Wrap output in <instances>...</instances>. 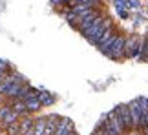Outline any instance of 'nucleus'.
Returning a JSON list of instances; mask_svg holds the SVG:
<instances>
[{
  "instance_id": "obj_1",
  "label": "nucleus",
  "mask_w": 148,
  "mask_h": 135,
  "mask_svg": "<svg viewBox=\"0 0 148 135\" xmlns=\"http://www.w3.org/2000/svg\"><path fill=\"white\" fill-rule=\"evenodd\" d=\"M110 24H112V20H108V18H104V16H101V15H99L97 18H95V22L88 27L86 31L82 33V35L88 38V42L97 44V40L101 38V35L108 29V27H110Z\"/></svg>"
},
{
  "instance_id": "obj_2",
  "label": "nucleus",
  "mask_w": 148,
  "mask_h": 135,
  "mask_svg": "<svg viewBox=\"0 0 148 135\" xmlns=\"http://www.w3.org/2000/svg\"><path fill=\"white\" fill-rule=\"evenodd\" d=\"M124 35H121V33H117L115 35V38H113V42H112V46L106 49V55L110 59H113V60H121V59H124Z\"/></svg>"
},
{
  "instance_id": "obj_3",
  "label": "nucleus",
  "mask_w": 148,
  "mask_h": 135,
  "mask_svg": "<svg viewBox=\"0 0 148 135\" xmlns=\"http://www.w3.org/2000/svg\"><path fill=\"white\" fill-rule=\"evenodd\" d=\"M139 44H141V37L139 35H130L124 38V57L126 59H134L139 55Z\"/></svg>"
},
{
  "instance_id": "obj_4",
  "label": "nucleus",
  "mask_w": 148,
  "mask_h": 135,
  "mask_svg": "<svg viewBox=\"0 0 148 135\" xmlns=\"http://www.w3.org/2000/svg\"><path fill=\"white\" fill-rule=\"evenodd\" d=\"M115 113H117L119 119H121L123 126L126 128L128 132H132V115H130V106H128V104L117 106V108H115Z\"/></svg>"
},
{
  "instance_id": "obj_5",
  "label": "nucleus",
  "mask_w": 148,
  "mask_h": 135,
  "mask_svg": "<svg viewBox=\"0 0 148 135\" xmlns=\"http://www.w3.org/2000/svg\"><path fill=\"white\" fill-rule=\"evenodd\" d=\"M115 35H117V31H115V29H112V27H108V29L101 35V38L97 40V44H95V46H97L101 51L104 53L106 49L112 46V42H113V38H115Z\"/></svg>"
},
{
  "instance_id": "obj_6",
  "label": "nucleus",
  "mask_w": 148,
  "mask_h": 135,
  "mask_svg": "<svg viewBox=\"0 0 148 135\" xmlns=\"http://www.w3.org/2000/svg\"><path fill=\"white\" fill-rule=\"evenodd\" d=\"M106 119H108V122H110V124H112V128H113V130L117 132V135H126V133H128V130H126V128L123 126L121 119H119V117H117L115 110H113V111H110V113L106 115Z\"/></svg>"
},
{
  "instance_id": "obj_7",
  "label": "nucleus",
  "mask_w": 148,
  "mask_h": 135,
  "mask_svg": "<svg viewBox=\"0 0 148 135\" xmlns=\"http://www.w3.org/2000/svg\"><path fill=\"white\" fill-rule=\"evenodd\" d=\"M18 132L20 135H33V119L24 115L22 119H18Z\"/></svg>"
},
{
  "instance_id": "obj_8",
  "label": "nucleus",
  "mask_w": 148,
  "mask_h": 135,
  "mask_svg": "<svg viewBox=\"0 0 148 135\" xmlns=\"http://www.w3.org/2000/svg\"><path fill=\"white\" fill-rule=\"evenodd\" d=\"M75 128H73V122L70 119H59V124H57V130L53 135H68L71 133Z\"/></svg>"
},
{
  "instance_id": "obj_9",
  "label": "nucleus",
  "mask_w": 148,
  "mask_h": 135,
  "mask_svg": "<svg viewBox=\"0 0 148 135\" xmlns=\"http://www.w3.org/2000/svg\"><path fill=\"white\" fill-rule=\"evenodd\" d=\"M9 106H11V110H13L18 117H24V115L29 113V111H27V108H26V102H24L22 99H13Z\"/></svg>"
},
{
  "instance_id": "obj_10",
  "label": "nucleus",
  "mask_w": 148,
  "mask_h": 135,
  "mask_svg": "<svg viewBox=\"0 0 148 135\" xmlns=\"http://www.w3.org/2000/svg\"><path fill=\"white\" fill-rule=\"evenodd\" d=\"M59 115H48L46 117V132H44V135H53L55 130H57V124H59Z\"/></svg>"
},
{
  "instance_id": "obj_11",
  "label": "nucleus",
  "mask_w": 148,
  "mask_h": 135,
  "mask_svg": "<svg viewBox=\"0 0 148 135\" xmlns=\"http://www.w3.org/2000/svg\"><path fill=\"white\" fill-rule=\"evenodd\" d=\"M44 132H46V117L33 121V135H44Z\"/></svg>"
},
{
  "instance_id": "obj_12",
  "label": "nucleus",
  "mask_w": 148,
  "mask_h": 135,
  "mask_svg": "<svg viewBox=\"0 0 148 135\" xmlns=\"http://www.w3.org/2000/svg\"><path fill=\"white\" fill-rule=\"evenodd\" d=\"M24 102H26L27 111H38V110L42 108V104H40V100H38V97H29V99H26Z\"/></svg>"
},
{
  "instance_id": "obj_13",
  "label": "nucleus",
  "mask_w": 148,
  "mask_h": 135,
  "mask_svg": "<svg viewBox=\"0 0 148 135\" xmlns=\"http://www.w3.org/2000/svg\"><path fill=\"white\" fill-rule=\"evenodd\" d=\"M37 97H38V100H40L42 106H51V104L55 102V97H53L51 93H48V91H40Z\"/></svg>"
},
{
  "instance_id": "obj_14",
  "label": "nucleus",
  "mask_w": 148,
  "mask_h": 135,
  "mask_svg": "<svg viewBox=\"0 0 148 135\" xmlns=\"http://www.w3.org/2000/svg\"><path fill=\"white\" fill-rule=\"evenodd\" d=\"M18 119H20V117H18V115H16V113H15V111H13V110H11V111H9V113H8V115H5V117H4V119H2V121H0V126H2V128H4V130H5V128H8V126L11 124V122H15V121H18Z\"/></svg>"
},
{
  "instance_id": "obj_15",
  "label": "nucleus",
  "mask_w": 148,
  "mask_h": 135,
  "mask_svg": "<svg viewBox=\"0 0 148 135\" xmlns=\"http://www.w3.org/2000/svg\"><path fill=\"white\" fill-rule=\"evenodd\" d=\"M8 75H9V64L4 62V60H0V82H2Z\"/></svg>"
},
{
  "instance_id": "obj_16",
  "label": "nucleus",
  "mask_w": 148,
  "mask_h": 135,
  "mask_svg": "<svg viewBox=\"0 0 148 135\" xmlns=\"http://www.w3.org/2000/svg\"><path fill=\"white\" fill-rule=\"evenodd\" d=\"M5 133H8V135H20V132H18V121L11 122V124L5 128Z\"/></svg>"
},
{
  "instance_id": "obj_17",
  "label": "nucleus",
  "mask_w": 148,
  "mask_h": 135,
  "mask_svg": "<svg viewBox=\"0 0 148 135\" xmlns=\"http://www.w3.org/2000/svg\"><path fill=\"white\" fill-rule=\"evenodd\" d=\"M9 111H11V106L9 104H2V106H0V121H2L4 117L9 113Z\"/></svg>"
},
{
  "instance_id": "obj_18",
  "label": "nucleus",
  "mask_w": 148,
  "mask_h": 135,
  "mask_svg": "<svg viewBox=\"0 0 148 135\" xmlns=\"http://www.w3.org/2000/svg\"><path fill=\"white\" fill-rule=\"evenodd\" d=\"M92 135H108V133L104 132V128H102V126H99V128H97V130H95Z\"/></svg>"
},
{
  "instance_id": "obj_19",
  "label": "nucleus",
  "mask_w": 148,
  "mask_h": 135,
  "mask_svg": "<svg viewBox=\"0 0 148 135\" xmlns=\"http://www.w3.org/2000/svg\"><path fill=\"white\" fill-rule=\"evenodd\" d=\"M51 4L59 7V5H62V4H64V0H51Z\"/></svg>"
},
{
  "instance_id": "obj_20",
  "label": "nucleus",
  "mask_w": 148,
  "mask_h": 135,
  "mask_svg": "<svg viewBox=\"0 0 148 135\" xmlns=\"http://www.w3.org/2000/svg\"><path fill=\"white\" fill-rule=\"evenodd\" d=\"M68 135H75V130H73V132H71V133H68Z\"/></svg>"
},
{
  "instance_id": "obj_21",
  "label": "nucleus",
  "mask_w": 148,
  "mask_h": 135,
  "mask_svg": "<svg viewBox=\"0 0 148 135\" xmlns=\"http://www.w3.org/2000/svg\"><path fill=\"white\" fill-rule=\"evenodd\" d=\"M146 106H148V97H146Z\"/></svg>"
}]
</instances>
